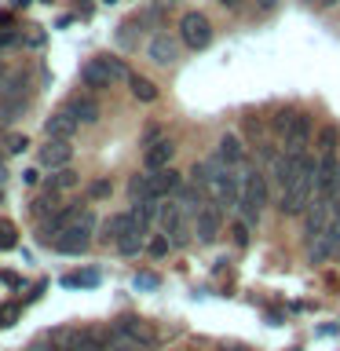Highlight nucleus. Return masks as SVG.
Instances as JSON below:
<instances>
[{
  "mask_svg": "<svg viewBox=\"0 0 340 351\" xmlns=\"http://www.w3.org/2000/svg\"><path fill=\"white\" fill-rule=\"evenodd\" d=\"M318 161H311L307 154H300V169H296V176H293V183L282 191V213L285 216H300V213H307L311 208V202H315V186H318Z\"/></svg>",
  "mask_w": 340,
  "mask_h": 351,
  "instance_id": "1",
  "label": "nucleus"
},
{
  "mask_svg": "<svg viewBox=\"0 0 340 351\" xmlns=\"http://www.w3.org/2000/svg\"><path fill=\"white\" fill-rule=\"evenodd\" d=\"M208 165V191L216 194L219 208H234L241 197V176H234V165H223L219 158L205 161Z\"/></svg>",
  "mask_w": 340,
  "mask_h": 351,
  "instance_id": "2",
  "label": "nucleus"
},
{
  "mask_svg": "<svg viewBox=\"0 0 340 351\" xmlns=\"http://www.w3.org/2000/svg\"><path fill=\"white\" fill-rule=\"evenodd\" d=\"M238 208H241V216H245V223H260V216H263V208H267V180H263V172H245L241 176V197H238Z\"/></svg>",
  "mask_w": 340,
  "mask_h": 351,
  "instance_id": "3",
  "label": "nucleus"
},
{
  "mask_svg": "<svg viewBox=\"0 0 340 351\" xmlns=\"http://www.w3.org/2000/svg\"><path fill=\"white\" fill-rule=\"evenodd\" d=\"M128 77H132L128 66L114 59V55H99V59H88L81 66V81L88 88H110L114 81H128Z\"/></svg>",
  "mask_w": 340,
  "mask_h": 351,
  "instance_id": "4",
  "label": "nucleus"
},
{
  "mask_svg": "<svg viewBox=\"0 0 340 351\" xmlns=\"http://www.w3.org/2000/svg\"><path fill=\"white\" fill-rule=\"evenodd\" d=\"M180 37L186 48H194V51H202L212 44V26H208V19L202 15V11H186V15L180 19Z\"/></svg>",
  "mask_w": 340,
  "mask_h": 351,
  "instance_id": "5",
  "label": "nucleus"
},
{
  "mask_svg": "<svg viewBox=\"0 0 340 351\" xmlns=\"http://www.w3.org/2000/svg\"><path fill=\"white\" fill-rule=\"evenodd\" d=\"M333 219H337L333 202H329V197H315L311 208L304 213V241H315L318 234H326V230L333 227Z\"/></svg>",
  "mask_w": 340,
  "mask_h": 351,
  "instance_id": "6",
  "label": "nucleus"
},
{
  "mask_svg": "<svg viewBox=\"0 0 340 351\" xmlns=\"http://www.w3.org/2000/svg\"><path fill=\"white\" fill-rule=\"evenodd\" d=\"M158 223H161L165 238H169L172 245H183V241H186V216H183V205L180 202H165V197H161Z\"/></svg>",
  "mask_w": 340,
  "mask_h": 351,
  "instance_id": "7",
  "label": "nucleus"
},
{
  "mask_svg": "<svg viewBox=\"0 0 340 351\" xmlns=\"http://www.w3.org/2000/svg\"><path fill=\"white\" fill-rule=\"evenodd\" d=\"M307 139H311V117L296 110V114L289 117V125L282 128V150L285 154H304Z\"/></svg>",
  "mask_w": 340,
  "mask_h": 351,
  "instance_id": "8",
  "label": "nucleus"
},
{
  "mask_svg": "<svg viewBox=\"0 0 340 351\" xmlns=\"http://www.w3.org/2000/svg\"><path fill=\"white\" fill-rule=\"evenodd\" d=\"M88 245H92V230L81 227V223H70L62 234H55V249L66 252V256H81Z\"/></svg>",
  "mask_w": 340,
  "mask_h": 351,
  "instance_id": "9",
  "label": "nucleus"
},
{
  "mask_svg": "<svg viewBox=\"0 0 340 351\" xmlns=\"http://www.w3.org/2000/svg\"><path fill=\"white\" fill-rule=\"evenodd\" d=\"M70 158H73V147H70V139H48L40 147V165L44 169H66L70 165Z\"/></svg>",
  "mask_w": 340,
  "mask_h": 351,
  "instance_id": "10",
  "label": "nucleus"
},
{
  "mask_svg": "<svg viewBox=\"0 0 340 351\" xmlns=\"http://www.w3.org/2000/svg\"><path fill=\"white\" fill-rule=\"evenodd\" d=\"M147 55H150V62H158V66H172L180 59V44H175L169 33H154L150 44H147Z\"/></svg>",
  "mask_w": 340,
  "mask_h": 351,
  "instance_id": "11",
  "label": "nucleus"
},
{
  "mask_svg": "<svg viewBox=\"0 0 340 351\" xmlns=\"http://www.w3.org/2000/svg\"><path fill=\"white\" fill-rule=\"evenodd\" d=\"M172 158H175V143H172V139H154V143H147L143 165H147L150 172H158V169H169Z\"/></svg>",
  "mask_w": 340,
  "mask_h": 351,
  "instance_id": "12",
  "label": "nucleus"
},
{
  "mask_svg": "<svg viewBox=\"0 0 340 351\" xmlns=\"http://www.w3.org/2000/svg\"><path fill=\"white\" fill-rule=\"evenodd\" d=\"M117 333H125L128 340H136L139 348H154V329L143 322V318H136V315H125V318H117Z\"/></svg>",
  "mask_w": 340,
  "mask_h": 351,
  "instance_id": "13",
  "label": "nucleus"
},
{
  "mask_svg": "<svg viewBox=\"0 0 340 351\" xmlns=\"http://www.w3.org/2000/svg\"><path fill=\"white\" fill-rule=\"evenodd\" d=\"M77 125H81V121H77L70 110H59V114H51L44 121V132H48V139H73Z\"/></svg>",
  "mask_w": 340,
  "mask_h": 351,
  "instance_id": "14",
  "label": "nucleus"
},
{
  "mask_svg": "<svg viewBox=\"0 0 340 351\" xmlns=\"http://www.w3.org/2000/svg\"><path fill=\"white\" fill-rule=\"evenodd\" d=\"M183 186V180H180V172L172 169H158V172H150V194L154 197H169V194H175Z\"/></svg>",
  "mask_w": 340,
  "mask_h": 351,
  "instance_id": "15",
  "label": "nucleus"
},
{
  "mask_svg": "<svg viewBox=\"0 0 340 351\" xmlns=\"http://www.w3.org/2000/svg\"><path fill=\"white\" fill-rule=\"evenodd\" d=\"M194 230H197V238H202V241H216V234H219V208H212V205L197 208Z\"/></svg>",
  "mask_w": 340,
  "mask_h": 351,
  "instance_id": "16",
  "label": "nucleus"
},
{
  "mask_svg": "<svg viewBox=\"0 0 340 351\" xmlns=\"http://www.w3.org/2000/svg\"><path fill=\"white\" fill-rule=\"evenodd\" d=\"M216 158L223 161V165H241V158H245V143H241V136H234V132H227L223 139H219V147H216Z\"/></svg>",
  "mask_w": 340,
  "mask_h": 351,
  "instance_id": "17",
  "label": "nucleus"
},
{
  "mask_svg": "<svg viewBox=\"0 0 340 351\" xmlns=\"http://www.w3.org/2000/svg\"><path fill=\"white\" fill-rule=\"evenodd\" d=\"M66 110H70V114L81 121V125H95V121H99V103H95V99H88V95L70 99V103H66Z\"/></svg>",
  "mask_w": 340,
  "mask_h": 351,
  "instance_id": "18",
  "label": "nucleus"
},
{
  "mask_svg": "<svg viewBox=\"0 0 340 351\" xmlns=\"http://www.w3.org/2000/svg\"><path fill=\"white\" fill-rule=\"evenodd\" d=\"M128 88H132V95H136L139 103H154V99H158V88H154L147 77H139V73L128 77Z\"/></svg>",
  "mask_w": 340,
  "mask_h": 351,
  "instance_id": "19",
  "label": "nucleus"
},
{
  "mask_svg": "<svg viewBox=\"0 0 340 351\" xmlns=\"http://www.w3.org/2000/svg\"><path fill=\"white\" fill-rule=\"evenodd\" d=\"M106 333L103 329H81V344H77L73 351H106Z\"/></svg>",
  "mask_w": 340,
  "mask_h": 351,
  "instance_id": "20",
  "label": "nucleus"
},
{
  "mask_svg": "<svg viewBox=\"0 0 340 351\" xmlns=\"http://www.w3.org/2000/svg\"><path fill=\"white\" fill-rule=\"evenodd\" d=\"M48 186H51V191H73V186H77V172L70 169V165H66V169H55Z\"/></svg>",
  "mask_w": 340,
  "mask_h": 351,
  "instance_id": "21",
  "label": "nucleus"
},
{
  "mask_svg": "<svg viewBox=\"0 0 340 351\" xmlns=\"http://www.w3.org/2000/svg\"><path fill=\"white\" fill-rule=\"evenodd\" d=\"M22 110H26V95H11V99H0V121H15Z\"/></svg>",
  "mask_w": 340,
  "mask_h": 351,
  "instance_id": "22",
  "label": "nucleus"
},
{
  "mask_svg": "<svg viewBox=\"0 0 340 351\" xmlns=\"http://www.w3.org/2000/svg\"><path fill=\"white\" fill-rule=\"evenodd\" d=\"M22 88H26V77L22 73H4V81H0V99L22 95Z\"/></svg>",
  "mask_w": 340,
  "mask_h": 351,
  "instance_id": "23",
  "label": "nucleus"
},
{
  "mask_svg": "<svg viewBox=\"0 0 340 351\" xmlns=\"http://www.w3.org/2000/svg\"><path fill=\"white\" fill-rule=\"evenodd\" d=\"M19 245V230L11 219H0V249H15Z\"/></svg>",
  "mask_w": 340,
  "mask_h": 351,
  "instance_id": "24",
  "label": "nucleus"
},
{
  "mask_svg": "<svg viewBox=\"0 0 340 351\" xmlns=\"http://www.w3.org/2000/svg\"><path fill=\"white\" fill-rule=\"evenodd\" d=\"M169 249H172V241L165 238V234H158V238H150V241H147V252H150V256H165Z\"/></svg>",
  "mask_w": 340,
  "mask_h": 351,
  "instance_id": "25",
  "label": "nucleus"
},
{
  "mask_svg": "<svg viewBox=\"0 0 340 351\" xmlns=\"http://www.w3.org/2000/svg\"><path fill=\"white\" fill-rule=\"evenodd\" d=\"M99 282V274L95 271H84V274H66L62 285H95Z\"/></svg>",
  "mask_w": 340,
  "mask_h": 351,
  "instance_id": "26",
  "label": "nucleus"
},
{
  "mask_svg": "<svg viewBox=\"0 0 340 351\" xmlns=\"http://www.w3.org/2000/svg\"><path fill=\"white\" fill-rule=\"evenodd\" d=\"M110 191H114V186H110V180H95L92 186H88V194H92L95 202H99V197H110Z\"/></svg>",
  "mask_w": 340,
  "mask_h": 351,
  "instance_id": "27",
  "label": "nucleus"
},
{
  "mask_svg": "<svg viewBox=\"0 0 340 351\" xmlns=\"http://www.w3.org/2000/svg\"><path fill=\"white\" fill-rule=\"evenodd\" d=\"M26 147H29L26 136H19V132H11V136H8V150H11V154H22Z\"/></svg>",
  "mask_w": 340,
  "mask_h": 351,
  "instance_id": "28",
  "label": "nucleus"
},
{
  "mask_svg": "<svg viewBox=\"0 0 340 351\" xmlns=\"http://www.w3.org/2000/svg\"><path fill=\"white\" fill-rule=\"evenodd\" d=\"M318 143H322V150H337V128H322L318 132Z\"/></svg>",
  "mask_w": 340,
  "mask_h": 351,
  "instance_id": "29",
  "label": "nucleus"
},
{
  "mask_svg": "<svg viewBox=\"0 0 340 351\" xmlns=\"http://www.w3.org/2000/svg\"><path fill=\"white\" fill-rule=\"evenodd\" d=\"M15 318H19L15 307H4V311H0V329H4V326H15Z\"/></svg>",
  "mask_w": 340,
  "mask_h": 351,
  "instance_id": "30",
  "label": "nucleus"
},
{
  "mask_svg": "<svg viewBox=\"0 0 340 351\" xmlns=\"http://www.w3.org/2000/svg\"><path fill=\"white\" fill-rule=\"evenodd\" d=\"M234 241H238V245H245V241H249V223H234Z\"/></svg>",
  "mask_w": 340,
  "mask_h": 351,
  "instance_id": "31",
  "label": "nucleus"
},
{
  "mask_svg": "<svg viewBox=\"0 0 340 351\" xmlns=\"http://www.w3.org/2000/svg\"><path fill=\"white\" fill-rule=\"evenodd\" d=\"M4 176H8V169H4V158H0V183H4Z\"/></svg>",
  "mask_w": 340,
  "mask_h": 351,
  "instance_id": "32",
  "label": "nucleus"
},
{
  "mask_svg": "<svg viewBox=\"0 0 340 351\" xmlns=\"http://www.w3.org/2000/svg\"><path fill=\"white\" fill-rule=\"evenodd\" d=\"M219 4H223V8H238V0H219Z\"/></svg>",
  "mask_w": 340,
  "mask_h": 351,
  "instance_id": "33",
  "label": "nucleus"
},
{
  "mask_svg": "<svg viewBox=\"0 0 340 351\" xmlns=\"http://www.w3.org/2000/svg\"><path fill=\"white\" fill-rule=\"evenodd\" d=\"M4 73H8V66H4V59H0V81H4Z\"/></svg>",
  "mask_w": 340,
  "mask_h": 351,
  "instance_id": "34",
  "label": "nucleus"
},
{
  "mask_svg": "<svg viewBox=\"0 0 340 351\" xmlns=\"http://www.w3.org/2000/svg\"><path fill=\"white\" fill-rule=\"evenodd\" d=\"M227 351H252V348H238V344H234V348H227Z\"/></svg>",
  "mask_w": 340,
  "mask_h": 351,
  "instance_id": "35",
  "label": "nucleus"
},
{
  "mask_svg": "<svg viewBox=\"0 0 340 351\" xmlns=\"http://www.w3.org/2000/svg\"><path fill=\"white\" fill-rule=\"evenodd\" d=\"M311 4H333V0H311Z\"/></svg>",
  "mask_w": 340,
  "mask_h": 351,
  "instance_id": "36",
  "label": "nucleus"
},
{
  "mask_svg": "<svg viewBox=\"0 0 340 351\" xmlns=\"http://www.w3.org/2000/svg\"><path fill=\"white\" fill-rule=\"evenodd\" d=\"M103 4H117V0H103Z\"/></svg>",
  "mask_w": 340,
  "mask_h": 351,
  "instance_id": "37",
  "label": "nucleus"
},
{
  "mask_svg": "<svg viewBox=\"0 0 340 351\" xmlns=\"http://www.w3.org/2000/svg\"><path fill=\"white\" fill-rule=\"evenodd\" d=\"M0 205H4V191H0Z\"/></svg>",
  "mask_w": 340,
  "mask_h": 351,
  "instance_id": "38",
  "label": "nucleus"
},
{
  "mask_svg": "<svg viewBox=\"0 0 340 351\" xmlns=\"http://www.w3.org/2000/svg\"><path fill=\"white\" fill-rule=\"evenodd\" d=\"M161 4H172V0H161Z\"/></svg>",
  "mask_w": 340,
  "mask_h": 351,
  "instance_id": "39",
  "label": "nucleus"
}]
</instances>
